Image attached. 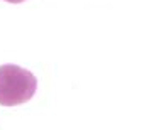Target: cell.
<instances>
[{"instance_id":"2","label":"cell","mask_w":156,"mask_h":130,"mask_svg":"<svg viewBox=\"0 0 156 130\" xmlns=\"http://www.w3.org/2000/svg\"><path fill=\"white\" fill-rule=\"evenodd\" d=\"M5 2H9V4H22L26 0H5Z\"/></svg>"},{"instance_id":"1","label":"cell","mask_w":156,"mask_h":130,"mask_svg":"<svg viewBox=\"0 0 156 130\" xmlns=\"http://www.w3.org/2000/svg\"><path fill=\"white\" fill-rule=\"evenodd\" d=\"M37 90V78L29 69L17 64L0 66V105H24L34 96Z\"/></svg>"}]
</instances>
